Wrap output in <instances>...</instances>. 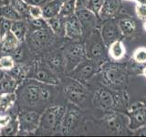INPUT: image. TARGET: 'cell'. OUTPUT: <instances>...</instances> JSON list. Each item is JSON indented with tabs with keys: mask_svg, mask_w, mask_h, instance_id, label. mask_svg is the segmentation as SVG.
Here are the masks:
<instances>
[{
	"mask_svg": "<svg viewBox=\"0 0 146 137\" xmlns=\"http://www.w3.org/2000/svg\"><path fill=\"white\" fill-rule=\"evenodd\" d=\"M27 78L55 86H58L61 82V78L41 61L30 65Z\"/></svg>",
	"mask_w": 146,
	"mask_h": 137,
	"instance_id": "cell-10",
	"label": "cell"
},
{
	"mask_svg": "<svg viewBox=\"0 0 146 137\" xmlns=\"http://www.w3.org/2000/svg\"><path fill=\"white\" fill-rule=\"evenodd\" d=\"M23 110H35L44 105L41 100V82L34 79L24 80L16 91Z\"/></svg>",
	"mask_w": 146,
	"mask_h": 137,
	"instance_id": "cell-3",
	"label": "cell"
},
{
	"mask_svg": "<svg viewBox=\"0 0 146 137\" xmlns=\"http://www.w3.org/2000/svg\"><path fill=\"white\" fill-rule=\"evenodd\" d=\"M20 41L11 31H9L4 37L0 39V53L11 54L16 48L19 45Z\"/></svg>",
	"mask_w": 146,
	"mask_h": 137,
	"instance_id": "cell-22",
	"label": "cell"
},
{
	"mask_svg": "<svg viewBox=\"0 0 146 137\" xmlns=\"http://www.w3.org/2000/svg\"><path fill=\"white\" fill-rule=\"evenodd\" d=\"M24 1L29 4V6H36L39 7H43L45 5H47L52 0H24Z\"/></svg>",
	"mask_w": 146,
	"mask_h": 137,
	"instance_id": "cell-40",
	"label": "cell"
},
{
	"mask_svg": "<svg viewBox=\"0 0 146 137\" xmlns=\"http://www.w3.org/2000/svg\"><path fill=\"white\" fill-rule=\"evenodd\" d=\"M62 91L64 96L70 103L80 107L88 98L89 90L87 86L72 78L66 76L65 79L61 80Z\"/></svg>",
	"mask_w": 146,
	"mask_h": 137,
	"instance_id": "cell-7",
	"label": "cell"
},
{
	"mask_svg": "<svg viewBox=\"0 0 146 137\" xmlns=\"http://www.w3.org/2000/svg\"><path fill=\"white\" fill-rule=\"evenodd\" d=\"M65 20L66 18L61 17L60 15L47 19L49 29L58 39L65 38Z\"/></svg>",
	"mask_w": 146,
	"mask_h": 137,
	"instance_id": "cell-25",
	"label": "cell"
},
{
	"mask_svg": "<svg viewBox=\"0 0 146 137\" xmlns=\"http://www.w3.org/2000/svg\"><path fill=\"white\" fill-rule=\"evenodd\" d=\"M91 102L94 107L105 112H117L125 114L130 107L129 94L126 90H113L102 83L94 89Z\"/></svg>",
	"mask_w": 146,
	"mask_h": 137,
	"instance_id": "cell-1",
	"label": "cell"
},
{
	"mask_svg": "<svg viewBox=\"0 0 146 137\" xmlns=\"http://www.w3.org/2000/svg\"><path fill=\"white\" fill-rule=\"evenodd\" d=\"M5 4H6V3L4 2V0H0V7H1L3 5H5Z\"/></svg>",
	"mask_w": 146,
	"mask_h": 137,
	"instance_id": "cell-47",
	"label": "cell"
},
{
	"mask_svg": "<svg viewBox=\"0 0 146 137\" xmlns=\"http://www.w3.org/2000/svg\"><path fill=\"white\" fill-rule=\"evenodd\" d=\"M141 75H143V77L146 78V65L143 68V70H141Z\"/></svg>",
	"mask_w": 146,
	"mask_h": 137,
	"instance_id": "cell-43",
	"label": "cell"
},
{
	"mask_svg": "<svg viewBox=\"0 0 146 137\" xmlns=\"http://www.w3.org/2000/svg\"><path fill=\"white\" fill-rule=\"evenodd\" d=\"M10 4L19 13L23 19L29 18V5L27 4L24 0H11Z\"/></svg>",
	"mask_w": 146,
	"mask_h": 137,
	"instance_id": "cell-31",
	"label": "cell"
},
{
	"mask_svg": "<svg viewBox=\"0 0 146 137\" xmlns=\"http://www.w3.org/2000/svg\"><path fill=\"white\" fill-rule=\"evenodd\" d=\"M118 26L121 30L122 37H125V38H133L137 34L136 21L130 17H125L119 19Z\"/></svg>",
	"mask_w": 146,
	"mask_h": 137,
	"instance_id": "cell-21",
	"label": "cell"
},
{
	"mask_svg": "<svg viewBox=\"0 0 146 137\" xmlns=\"http://www.w3.org/2000/svg\"><path fill=\"white\" fill-rule=\"evenodd\" d=\"M19 132V123L17 117L11 118L6 125L0 127V135L2 136H15Z\"/></svg>",
	"mask_w": 146,
	"mask_h": 137,
	"instance_id": "cell-29",
	"label": "cell"
},
{
	"mask_svg": "<svg viewBox=\"0 0 146 137\" xmlns=\"http://www.w3.org/2000/svg\"><path fill=\"white\" fill-rule=\"evenodd\" d=\"M143 29H144V31L146 32V21H143Z\"/></svg>",
	"mask_w": 146,
	"mask_h": 137,
	"instance_id": "cell-46",
	"label": "cell"
},
{
	"mask_svg": "<svg viewBox=\"0 0 146 137\" xmlns=\"http://www.w3.org/2000/svg\"><path fill=\"white\" fill-rule=\"evenodd\" d=\"M16 61L10 54H3L0 56V68L5 72L12 70L16 66Z\"/></svg>",
	"mask_w": 146,
	"mask_h": 137,
	"instance_id": "cell-33",
	"label": "cell"
},
{
	"mask_svg": "<svg viewBox=\"0 0 146 137\" xmlns=\"http://www.w3.org/2000/svg\"><path fill=\"white\" fill-rule=\"evenodd\" d=\"M4 2L6 3V2H11V0H4Z\"/></svg>",
	"mask_w": 146,
	"mask_h": 137,
	"instance_id": "cell-49",
	"label": "cell"
},
{
	"mask_svg": "<svg viewBox=\"0 0 146 137\" xmlns=\"http://www.w3.org/2000/svg\"><path fill=\"white\" fill-rule=\"evenodd\" d=\"M125 114L117 112H108L102 118V124L109 132L121 134L125 132Z\"/></svg>",
	"mask_w": 146,
	"mask_h": 137,
	"instance_id": "cell-16",
	"label": "cell"
},
{
	"mask_svg": "<svg viewBox=\"0 0 146 137\" xmlns=\"http://www.w3.org/2000/svg\"><path fill=\"white\" fill-rule=\"evenodd\" d=\"M66 108V112L64 114L62 122L60 123V127H59L58 132L62 135H68L72 134L76 127L79 125L81 119V112L79 106L70 103Z\"/></svg>",
	"mask_w": 146,
	"mask_h": 137,
	"instance_id": "cell-13",
	"label": "cell"
},
{
	"mask_svg": "<svg viewBox=\"0 0 146 137\" xmlns=\"http://www.w3.org/2000/svg\"><path fill=\"white\" fill-rule=\"evenodd\" d=\"M62 0H52L42 7V17L46 19L59 15Z\"/></svg>",
	"mask_w": 146,
	"mask_h": 137,
	"instance_id": "cell-27",
	"label": "cell"
},
{
	"mask_svg": "<svg viewBox=\"0 0 146 137\" xmlns=\"http://www.w3.org/2000/svg\"><path fill=\"white\" fill-rule=\"evenodd\" d=\"M5 74H6V72H5L4 70H2L1 68H0V80H1L3 78H4Z\"/></svg>",
	"mask_w": 146,
	"mask_h": 137,
	"instance_id": "cell-44",
	"label": "cell"
},
{
	"mask_svg": "<svg viewBox=\"0 0 146 137\" xmlns=\"http://www.w3.org/2000/svg\"><path fill=\"white\" fill-rule=\"evenodd\" d=\"M134 2L140 5H146V0H134Z\"/></svg>",
	"mask_w": 146,
	"mask_h": 137,
	"instance_id": "cell-42",
	"label": "cell"
},
{
	"mask_svg": "<svg viewBox=\"0 0 146 137\" xmlns=\"http://www.w3.org/2000/svg\"><path fill=\"white\" fill-rule=\"evenodd\" d=\"M11 32L17 37L20 42H22V41L26 40V37L29 33V26H27V22L24 21V19L15 20L12 23Z\"/></svg>",
	"mask_w": 146,
	"mask_h": 137,
	"instance_id": "cell-26",
	"label": "cell"
},
{
	"mask_svg": "<svg viewBox=\"0 0 146 137\" xmlns=\"http://www.w3.org/2000/svg\"><path fill=\"white\" fill-rule=\"evenodd\" d=\"M29 30H38V29H48V23L47 19L44 17H38V18H29Z\"/></svg>",
	"mask_w": 146,
	"mask_h": 137,
	"instance_id": "cell-34",
	"label": "cell"
},
{
	"mask_svg": "<svg viewBox=\"0 0 146 137\" xmlns=\"http://www.w3.org/2000/svg\"><path fill=\"white\" fill-rule=\"evenodd\" d=\"M62 1H65V0H62Z\"/></svg>",
	"mask_w": 146,
	"mask_h": 137,
	"instance_id": "cell-50",
	"label": "cell"
},
{
	"mask_svg": "<svg viewBox=\"0 0 146 137\" xmlns=\"http://www.w3.org/2000/svg\"><path fill=\"white\" fill-rule=\"evenodd\" d=\"M66 108L67 106L64 104H54L46 108L45 111L41 113L40 123L38 130L46 134L58 132Z\"/></svg>",
	"mask_w": 146,
	"mask_h": 137,
	"instance_id": "cell-4",
	"label": "cell"
},
{
	"mask_svg": "<svg viewBox=\"0 0 146 137\" xmlns=\"http://www.w3.org/2000/svg\"><path fill=\"white\" fill-rule=\"evenodd\" d=\"M131 61L138 65L146 64V47L141 46L135 49L131 55Z\"/></svg>",
	"mask_w": 146,
	"mask_h": 137,
	"instance_id": "cell-35",
	"label": "cell"
},
{
	"mask_svg": "<svg viewBox=\"0 0 146 137\" xmlns=\"http://www.w3.org/2000/svg\"><path fill=\"white\" fill-rule=\"evenodd\" d=\"M13 21L7 18H5L0 17V39L4 37L9 31H11V27H12Z\"/></svg>",
	"mask_w": 146,
	"mask_h": 137,
	"instance_id": "cell-36",
	"label": "cell"
},
{
	"mask_svg": "<svg viewBox=\"0 0 146 137\" xmlns=\"http://www.w3.org/2000/svg\"><path fill=\"white\" fill-rule=\"evenodd\" d=\"M42 17V7L29 6V18H38Z\"/></svg>",
	"mask_w": 146,
	"mask_h": 137,
	"instance_id": "cell-39",
	"label": "cell"
},
{
	"mask_svg": "<svg viewBox=\"0 0 146 137\" xmlns=\"http://www.w3.org/2000/svg\"><path fill=\"white\" fill-rule=\"evenodd\" d=\"M41 61L45 63L49 68H51L60 78L66 73V62L61 49L52 50Z\"/></svg>",
	"mask_w": 146,
	"mask_h": 137,
	"instance_id": "cell-17",
	"label": "cell"
},
{
	"mask_svg": "<svg viewBox=\"0 0 146 137\" xmlns=\"http://www.w3.org/2000/svg\"><path fill=\"white\" fill-rule=\"evenodd\" d=\"M128 119V129L131 132L146 125V107L143 102L132 103L125 112Z\"/></svg>",
	"mask_w": 146,
	"mask_h": 137,
	"instance_id": "cell-12",
	"label": "cell"
},
{
	"mask_svg": "<svg viewBox=\"0 0 146 137\" xmlns=\"http://www.w3.org/2000/svg\"><path fill=\"white\" fill-rule=\"evenodd\" d=\"M122 0H104L99 12V17L102 21L116 18L123 10Z\"/></svg>",
	"mask_w": 146,
	"mask_h": 137,
	"instance_id": "cell-18",
	"label": "cell"
},
{
	"mask_svg": "<svg viewBox=\"0 0 146 137\" xmlns=\"http://www.w3.org/2000/svg\"><path fill=\"white\" fill-rule=\"evenodd\" d=\"M75 15L79 18L83 30V38L88 36L93 30L100 29L102 20L99 16L88 8H77Z\"/></svg>",
	"mask_w": 146,
	"mask_h": 137,
	"instance_id": "cell-14",
	"label": "cell"
},
{
	"mask_svg": "<svg viewBox=\"0 0 146 137\" xmlns=\"http://www.w3.org/2000/svg\"><path fill=\"white\" fill-rule=\"evenodd\" d=\"M10 55L17 64H26V62L30 59L31 50L26 41H22Z\"/></svg>",
	"mask_w": 146,
	"mask_h": 137,
	"instance_id": "cell-24",
	"label": "cell"
},
{
	"mask_svg": "<svg viewBox=\"0 0 146 137\" xmlns=\"http://www.w3.org/2000/svg\"><path fill=\"white\" fill-rule=\"evenodd\" d=\"M61 49L66 62V74L72 70L78 64L88 58L87 57L85 43L82 39H68V42L63 44Z\"/></svg>",
	"mask_w": 146,
	"mask_h": 137,
	"instance_id": "cell-6",
	"label": "cell"
},
{
	"mask_svg": "<svg viewBox=\"0 0 146 137\" xmlns=\"http://www.w3.org/2000/svg\"><path fill=\"white\" fill-rule=\"evenodd\" d=\"M56 38L58 37L48 27L45 29L29 30L25 41L31 51H40L52 46Z\"/></svg>",
	"mask_w": 146,
	"mask_h": 137,
	"instance_id": "cell-9",
	"label": "cell"
},
{
	"mask_svg": "<svg viewBox=\"0 0 146 137\" xmlns=\"http://www.w3.org/2000/svg\"><path fill=\"white\" fill-rule=\"evenodd\" d=\"M141 102H143V103L145 105V107H146V95L144 96V98L143 99V100H141Z\"/></svg>",
	"mask_w": 146,
	"mask_h": 137,
	"instance_id": "cell-45",
	"label": "cell"
},
{
	"mask_svg": "<svg viewBox=\"0 0 146 137\" xmlns=\"http://www.w3.org/2000/svg\"><path fill=\"white\" fill-rule=\"evenodd\" d=\"M108 56L110 61L121 62L126 57V48L121 39L112 42L108 47Z\"/></svg>",
	"mask_w": 146,
	"mask_h": 137,
	"instance_id": "cell-20",
	"label": "cell"
},
{
	"mask_svg": "<svg viewBox=\"0 0 146 137\" xmlns=\"http://www.w3.org/2000/svg\"><path fill=\"white\" fill-rule=\"evenodd\" d=\"M90 0H76L77 8H87Z\"/></svg>",
	"mask_w": 146,
	"mask_h": 137,
	"instance_id": "cell-41",
	"label": "cell"
},
{
	"mask_svg": "<svg viewBox=\"0 0 146 137\" xmlns=\"http://www.w3.org/2000/svg\"><path fill=\"white\" fill-rule=\"evenodd\" d=\"M41 119V112L36 110H22L18 113L19 132L17 135H29L34 134L38 129Z\"/></svg>",
	"mask_w": 146,
	"mask_h": 137,
	"instance_id": "cell-11",
	"label": "cell"
},
{
	"mask_svg": "<svg viewBox=\"0 0 146 137\" xmlns=\"http://www.w3.org/2000/svg\"><path fill=\"white\" fill-rule=\"evenodd\" d=\"M17 100V94L6 93L0 95V113L5 114L10 110Z\"/></svg>",
	"mask_w": 146,
	"mask_h": 137,
	"instance_id": "cell-28",
	"label": "cell"
},
{
	"mask_svg": "<svg viewBox=\"0 0 146 137\" xmlns=\"http://www.w3.org/2000/svg\"><path fill=\"white\" fill-rule=\"evenodd\" d=\"M130 73L126 64L108 61L100 65L97 76L104 86L113 90H126L129 84Z\"/></svg>",
	"mask_w": 146,
	"mask_h": 137,
	"instance_id": "cell-2",
	"label": "cell"
},
{
	"mask_svg": "<svg viewBox=\"0 0 146 137\" xmlns=\"http://www.w3.org/2000/svg\"><path fill=\"white\" fill-rule=\"evenodd\" d=\"M135 14L137 17L141 21H146V5L136 4Z\"/></svg>",
	"mask_w": 146,
	"mask_h": 137,
	"instance_id": "cell-38",
	"label": "cell"
},
{
	"mask_svg": "<svg viewBox=\"0 0 146 137\" xmlns=\"http://www.w3.org/2000/svg\"><path fill=\"white\" fill-rule=\"evenodd\" d=\"M0 17L7 18V19H10L12 21L23 19L19 13L13 7L11 4H5L0 7Z\"/></svg>",
	"mask_w": 146,
	"mask_h": 137,
	"instance_id": "cell-30",
	"label": "cell"
},
{
	"mask_svg": "<svg viewBox=\"0 0 146 137\" xmlns=\"http://www.w3.org/2000/svg\"><path fill=\"white\" fill-rule=\"evenodd\" d=\"M21 82L17 80L9 72H6L4 78L0 80V95L16 92Z\"/></svg>",
	"mask_w": 146,
	"mask_h": 137,
	"instance_id": "cell-23",
	"label": "cell"
},
{
	"mask_svg": "<svg viewBox=\"0 0 146 137\" xmlns=\"http://www.w3.org/2000/svg\"><path fill=\"white\" fill-rule=\"evenodd\" d=\"M100 65L102 64L94 61V59L87 58L78 64L72 70L68 72L67 76L86 85L98 75Z\"/></svg>",
	"mask_w": 146,
	"mask_h": 137,
	"instance_id": "cell-8",
	"label": "cell"
},
{
	"mask_svg": "<svg viewBox=\"0 0 146 137\" xmlns=\"http://www.w3.org/2000/svg\"><path fill=\"white\" fill-rule=\"evenodd\" d=\"M65 38L71 40L83 39V30L79 18L75 15L66 17L65 20Z\"/></svg>",
	"mask_w": 146,
	"mask_h": 137,
	"instance_id": "cell-19",
	"label": "cell"
},
{
	"mask_svg": "<svg viewBox=\"0 0 146 137\" xmlns=\"http://www.w3.org/2000/svg\"><path fill=\"white\" fill-rule=\"evenodd\" d=\"M76 9V0H65L62 2L59 15L66 18L71 15H74Z\"/></svg>",
	"mask_w": 146,
	"mask_h": 137,
	"instance_id": "cell-32",
	"label": "cell"
},
{
	"mask_svg": "<svg viewBox=\"0 0 146 137\" xmlns=\"http://www.w3.org/2000/svg\"><path fill=\"white\" fill-rule=\"evenodd\" d=\"M122 1H130V2H134V0H122Z\"/></svg>",
	"mask_w": 146,
	"mask_h": 137,
	"instance_id": "cell-48",
	"label": "cell"
},
{
	"mask_svg": "<svg viewBox=\"0 0 146 137\" xmlns=\"http://www.w3.org/2000/svg\"><path fill=\"white\" fill-rule=\"evenodd\" d=\"M100 32L103 42L107 48L114 41L121 39L122 38L121 30L118 26V20H116V18L102 21L100 27Z\"/></svg>",
	"mask_w": 146,
	"mask_h": 137,
	"instance_id": "cell-15",
	"label": "cell"
},
{
	"mask_svg": "<svg viewBox=\"0 0 146 137\" xmlns=\"http://www.w3.org/2000/svg\"><path fill=\"white\" fill-rule=\"evenodd\" d=\"M103 2H104V0H90L87 8L90 9L91 11H93L95 14H97L99 16V12L102 7Z\"/></svg>",
	"mask_w": 146,
	"mask_h": 137,
	"instance_id": "cell-37",
	"label": "cell"
},
{
	"mask_svg": "<svg viewBox=\"0 0 146 137\" xmlns=\"http://www.w3.org/2000/svg\"><path fill=\"white\" fill-rule=\"evenodd\" d=\"M84 39L88 59H94L100 64L110 61L108 56V48L104 44L100 36V29L93 30Z\"/></svg>",
	"mask_w": 146,
	"mask_h": 137,
	"instance_id": "cell-5",
	"label": "cell"
}]
</instances>
